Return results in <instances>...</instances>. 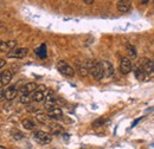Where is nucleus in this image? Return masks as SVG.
Segmentation results:
<instances>
[{"label": "nucleus", "mask_w": 154, "mask_h": 149, "mask_svg": "<svg viewBox=\"0 0 154 149\" xmlns=\"http://www.w3.org/2000/svg\"><path fill=\"white\" fill-rule=\"evenodd\" d=\"M78 72H79L81 76L85 77L87 74H89V69H88V66H87V65H83V66H81V68L78 69Z\"/></svg>", "instance_id": "6ab92c4d"}, {"label": "nucleus", "mask_w": 154, "mask_h": 149, "mask_svg": "<svg viewBox=\"0 0 154 149\" xmlns=\"http://www.w3.org/2000/svg\"><path fill=\"white\" fill-rule=\"evenodd\" d=\"M5 64H6V60H5V59H2V58H0V69H1Z\"/></svg>", "instance_id": "b1692460"}, {"label": "nucleus", "mask_w": 154, "mask_h": 149, "mask_svg": "<svg viewBox=\"0 0 154 149\" xmlns=\"http://www.w3.org/2000/svg\"><path fill=\"white\" fill-rule=\"evenodd\" d=\"M33 140L39 144H49L52 141V136L46 131L38 130L33 134Z\"/></svg>", "instance_id": "f03ea898"}, {"label": "nucleus", "mask_w": 154, "mask_h": 149, "mask_svg": "<svg viewBox=\"0 0 154 149\" xmlns=\"http://www.w3.org/2000/svg\"><path fill=\"white\" fill-rule=\"evenodd\" d=\"M12 135H13V137L16 138V140H21L23 137H24V135L19 132V131H12Z\"/></svg>", "instance_id": "412c9836"}, {"label": "nucleus", "mask_w": 154, "mask_h": 149, "mask_svg": "<svg viewBox=\"0 0 154 149\" xmlns=\"http://www.w3.org/2000/svg\"><path fill=\"white\" fill-rule=\"evenodd\" d=\"M101 64H102L103 76H104V77H112V76L114 74V68H113L112 63H109L108 60H103Z\"/></svg>", "instance_id": "6e6552de"}, {"label": "nucleus", "mask_w": 154, "mask_h": 149, "mask_svg": "<svg viewBox=\"0 0 154 149\" xmlns=\"http://www.w3.org/2000/svg\"><path fill=\"white\" fill-rule=\"evenodd\" d=\"M36 118H37V121H38V122L43 123V124H45V123L48 122L49 116H48V114H38V115L36 116Z\"/></svg>", "instance_id": "f3484780"}, {"label": "nucleus", "mask_w": 154, "mask_h": 149, "mask_svg": "<svg viewBox=\"0 0 154 149\" xmlns=\"http://www.w3.org/2000/svg\"><path fill=\"white\" fill-rule=\"evenodd\" d=\"M37 88H38L37 84L31 82V83H26L24 87H21L20 91H21V95H31V93H33L37 90Z\"/></svg>", "instance_id": "1a4fd4ad"}, {"label": "nucleus", "mask_w": 154, "mask_h": 149, "mask_svg": "<svg viewBox=\"0 0 154 149\" xmlns=\"http://www.w3.org/2000/svg\"><path fill=\"white\" fill-rule=\"evenodd\" d=\"M140 66L145 71L147 77H154V63L148 58H141L140 59Z\"/></svg>", "instance_id": "7ed1b4c3"}, {"label": "nucleus", "mask_w": 154, "mask_h": 149, "mask_svg": "<svg viewBox=\"0 0 154 149\" xmlns=\"http://www.w3.org/2000/svg\"><path fill=\"white\" fill-rule=\"evenodd\" d=\"M57 69H58V71L63 74V76H65V77H72V76L75 74L74 68L70 66V65H69L66 62H64V60H59V62H58Z\"/></svg>", "instance_id": "20e7f679"}, {"label": "nucleus", "mask_w": 154, "mask_h": 149, "mask_svg": "<svg viewBox=\"0 0 154 149\" xmlns=\"http://www.w3.org/2000/svg\"><path fill=\"white\" fill-rule=\"evenodd\" d=\"M120 71L123 74H128L132 71V62L128 58H126V57L121 58V60H120Z\"/></svg>", "instance_id": "39448f33"}, {"label": "nucleus", "mask_w": 154, "mask_h": 149, "mask_svg": "<svg viewBox=\"0 0 154 149\" xmlns=\"http://www.w3.org/2000/svg\"><path fill=\"white\" fill-rule=\"evenodd\" d=\"M2 26H4V24H2V23H1V21H0V29H1V27H2Z\"/></svg>", "instance_id": "a878e982"}, {"label": "nucleus", "mask_w": 154, "mask_h": 149, "mask_svg": "<svg viewBox=\"0 0 154 149\" xmlns=\"http://www.w3.org/2000/svg\"><path fill=\"white\" fill-rule=\"evenodd\" d=\"M48 116L51 118V120H60L63 117V111L60 108H52L48 111Z\"/></svg>", "instance_id": "9d476101"}, {"label": "nucleus", "mask_w": 154, "mask_h": 149, "mask_svg": "<svg viewBox=\"0 0 154 149\" xmlns=\"http://www.w3.org/2000/svg\"><path fill=\"white\" fill-rule=\"evenodd\" d=\"M36 52H37V55H38L40 58H45V57H46V46L43 44Z\"/></svg>", "instance_id": "a211bd4d"}, {"label": "nucleus", "mask_w": 154, "mask_h": 149, "mask_svg": "<svg viewBox=\"0 0 154 149\" xmlns=\"http://www.w3.org/2000/svg\"><path fill=\"white\" fill-rule=\"evenodd\" d=\"M0 149H6L5 147H0Z\"/></svg>", "instance_id": "bb28decb"}, {"label": "nucleus", "mask_w": 154, "mask_h": 149, "mask_svg": "<svg viewBox=\"0 0 154 149\" xmlns=\"http://www.w3.org/2000/svg\"><path fill=\"white\" fill-rule=\"evenodd\" d=\"M134 74H135L136 79H139V81H145V79L147 78V76H146V74H145V71L142 70V68H141L140 65H139V66H136Z\"/></svg>", "instance_id": "2eb2a0df"}, {"label": "nucleus", "mask_w": 154, "mask_h": 149, "mask_svg": "<svg viewBox=\"0 0 154 149\" xmlns=\"http://www.w3.org/2000/svg\"><path fill=\"white\" fill-rule=\"evenodd\" d=\"M0 81H1V84L2 85H8L10 82L12 81V72L6 70V71H2L0 74Z\"/></svg>", "instance_id": "ddd939ff"}, {"label": "nucleus", "mask_w": 154, "mask_h": 149, "mask_svg": "<svg viewBox=\"0 0 154 149\" xmlns=\"http://www.w3.org/2000/svg\"><path fill=\"white\" fill-rule=\"evenodd\" d=\"M87 66L89 69V74H91L96 81L102 79L104 76H103V69H102V64L98 63V62H88L87 63Z\"/></svg>", "instance_id": "f257e3e1"}, {"label": "nucleus", "mask_w": 154, "mask_h": 149, "mask_svg": "<svg viewBox=\"0 0 154 149\" xmlns=\"http://www.w3.org/2000/svg\"><path fill=\"white\" fill-rule=\"evenodd\" d=\"M127 51H128V53L131 55V57H136V50H135V47L133 45H129V44H127Z\"/></svg>", "instance_id": "aec40b11"}, {"label": "nucleus", "mask_w": 154, "mask_h": 149, "mask_svg": "<svg viewBox=\"0 0 154 149\" xmlns=\"http://www.w3.org/2000/svg\"><path fill=\"white\" fill-rule=\"evenodd\" d=\"M106 120H102V118H100V120H97L96 122H94V127H96V126H101L103 122H104Z\"/></svg>", "instance_id": "5701e85b"}, {"label": "nucleus", "mask_w": 154, "mask_h": 149, "mask_svg": "<svg viewBox=\"0 0 154 149\" xmlns=\"http://www.w3.org/2000/svg\"><path fill=\"white\" fill-rule=\"evenodd\" d=\"M29 52V50L26 47H20V49H16L13 51H11L10 53H7L8 58H17V59H23L24 57H26Z\"/></svg>", "instance_id": "423d86ee"}, {"label": "nucleus", "mask_w": 154, "mask_h": 149, "mask_svg": "<svg viewBox=\"0 0 154 149\" xmlns=\"http://www.w3.org/2000/svg\"><path fill=\"white\" fill-rule=\"evenodd\" d=\"M32 101V95H21L20 96V103L23 104H29Z\"/></svg>", "instance_id": "dca6fc26"}, {"label": "nucleus", "mask_w": 154, "mask_h": 149, "mask_svg": "<svg viewBox=\"0 0 154 149\" xmlns=\"http://www.w3.org/2000/svg\"><path fill=\"white\" fill-rule=\"evenodd\" d=\"M4 99H5V90L0 89V102H2Z\"/></svg>", "instance_id": "4be33fe9"}, {"label": "nucleus", "mask_w": 154, "mask_h": 149, "mask_svg": "<svg viewBox=\"0 0 154 149\" xmlns=\"http://www.w3.org/2000/svg\"><path fill=\"white\" fill-rule=\"evenodd\" d=\"M21 124H23V127H24L25 129H27V130H32V129L36 127L35 121L31 120V118H24V120L21 121Z\"/></svg>", "instance_id": "4468645a"}, {"label": "nucleus", "mask_w": 154, "mask_h": 149, "mask_svg": "<svg viewBox=\"0 0 154 149\" xmlns=\"http://www.w3.org/2000/svg\"><path fill=\"white\" fill-rule=\"evenodd\" d=\"M116 7H117V10L121 13H127L131 10V2L129 1H126V0H121V1H117Z\"/></svg>", "instance_id": "9b49d317"}, {"label": "nucleus", "mask_w": 154, "mask_h": 149, "mask_svg": "<svg viewBox=\"0 0 154 149\" xmlns=\"http://www.w3.org/2000/svg\"><path fill=\"white\" fill-rule=\"evenodd\" d=\"M17 95H18L17 88H14V87H10V88H7V89L5 90V99H7V101H12V99H14V98L17 97Z\"/></svg>", "instance_id": "f8f14e48"}, {"label": "nucleus", "mask_w": 154, "mask_h": 149, "mask_svg": "<svg viewBox=\"0 0 154 149\" xmlns=\"http://www.w3.org/2000/svg\"><path fill=\"white\" fill-rule=\"evenodd\" d=\"M0 84H1V81H0Z\"/></svg>", "instance_id": "cd10ccee"}, {"label": "nucleus", "mask_w": 154, "mask_h": 149, "mask_svg": "<svg viewBox=\"0 0 154 149\" xmlns=\"http://www.w3.org/2000/svg\"><path fill=\"white\" fill-rule=\"evenodd\" d=\"M17 41L16 40H8V41H1L0 43V51L1 52H11L16 47Z\"/></svg>", "instance_id": "0eeeda50"}, {"label": "nucleus", "mask_w": 154, "mask_h": 149, "mask_svg": "<svg viewBox=\"0 0 154 149\" xmlns=\"http://www.w3.org/2000/svg\"><path fill=\"white\" fill-rule=\"evenodd\" d=\"M93 0H84V4H93Z\"/></svg>", "instance_id": "393cba45"}]
</instances>
